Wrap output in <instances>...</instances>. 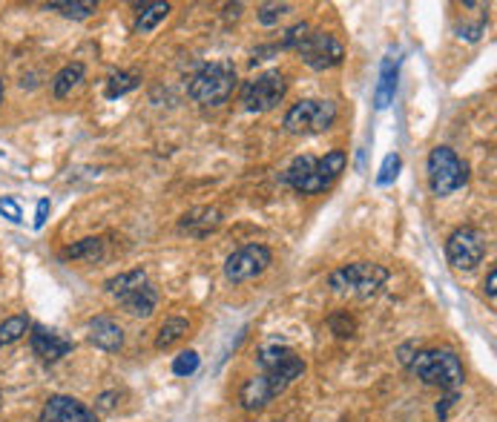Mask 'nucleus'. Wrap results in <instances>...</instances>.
I'll return each instance as SVG.
<instances>
[{
	"instance_id": "f257e3e1",
	"label": "nucleus",
	"mask_w": 497,
	"mask_h": 422,
	"mask_svg": "<svg viewBox=\"0 0 497 422\" xmlns=\"http://www.w3.org/2000/svg\"><path fill=\"white\" fill-rule=\"evenodd\" d=\"M233 89H236V67L227 64V60H213L190 78L188 96L196 104L222 106L233 96Z\"/></svg>"
},
{
	"instance_id": "f03ea898",
	"label": "nucleus",
	"mask_w": 497,
	"mask_h": 422,
	"mask_svg": "<svg viewBox=\"0 0 497 422\" xmlns=\"http://www.w3.org/2000/svg\"><path fill=\"white\" fill-rule=\"evenodd\" d=\"M409 368L417 373V380H423L426 385H440L446 390H457L465 380L457 353L448 348L417 351Z\"/></svg>"
},
{
	"instance_id": "7ed1b4c3",
	"label": "nucleus",
	"mask_w": 497,
	"mask_h": 422,
	"mask_svg": "<svg viewBox=\"0 0 497 422\" xmlns=\"http://www.w3.org/2000/svg\"><path fill=\"white\" fill-rule=\"evenodd\" d=\"M388 281V271L382 264L374 261H356V264H345L328 276V285L336 293H348V296H360V299H368L374 296L382 285Z\"/></svg>"
},
{
	"instance_id": "20e7f679",
	"label": "nucleus",
	"mask_w": 497,
	"mask_h": 422,
	"mask_svg": "<svg viewBox=\"0 0 497 422\" xmlns=\"http://www.w3.org/2000/svg\"><path fill=\"white\" fill-rule=\"evenodd\" d=\"M428 184L434 196H452L469 181V164H465L452 147H434L428 155Z\"/></svg>"
},
{
	"instance_id": "39448f33",
	"label": "nucleus",
	"mask_w": 497,
	"mask_h": 422,
	"mask_svg": "<svg viewBox=\"0 0 497 422\" xmlns=\"http://www.w3.org/2000/svg\"><path fill=\"white\" fill-rule=\"evenodd\" d=\"M334 121H336V104L334 101L308 98V101H299L288 109L282 127L290 135H317V133L331 130Z\"/></svg>"
},
{
	"instance_id": "423d86ee",
	"label": "nucleus",
	"mask_w": 497,
	"mask_h": 422,
	"mask_svg": "<svg viewBox=\"0 0 497 422\" xmlns=\"http://www.w3.org/2000/svg\"><path fill=\"white\" fill-rule=\"evenodd\" d=\"M489 242L477 227H457L446 242V256L455 271H474L486 259Z\"/></svg>"
},
{
	"instance_id": "0eeeda50",
	"label": "nucleus",
	"mask_w": 497,
	"mask_h": 422,
	"mask_svg": "<svg viewBox=\"0 0 497 422\" xmlns=\"http://www.w3.org/2000/svg\"><path fill=\"white\" fill-rule=\"evenodd\" d=\"M285 92H288L285 75L279 69H268L242 87V104L247 113H268V109H273L285 98Z\"/></svg>"
},
{
	"instance_id": "6e6552de",
	"label": "nucleus",
	"mask_w": 497,
	"mask_h": 422,
	"mask_svg": "<svg viewBox=\"0 0 497 422\" xmlns=\"http://www.w3.org/2000/svg\"><path fill=\"white\" fill-rule=\"evenodd\" d=\"M297 52L310 69L325 72V69H334V67L343 64L345 46L339 43L331 32H310Z\"/></svg>"
},
{
	"instance_id": "1a4fd4ad",
	"label": "nucleus",
	"mask_w": 497,
	"mask_h": 422,
	"mask_svg": "<svg viewBox=\"0 0 497 422\" xmlns=\"http://www.w3.org/2000/svg\"><path fill=\"white\" fill-rule=\"evenodd\" d=\"M259 368L265 377L276 380L279 385H290L293 380H299L305 373V362L297 356V351H290L285 345H268L259 351Z\"/></svg>"
},
{
	"instance_id": "9d476101",
	"label": "nucleus",
	"mask_w": 497,
	"mask_h": 422,
	"mask_svg": "<svg viewBox=\"0 0 497 422\" xmlns=\"http://www.w3.org/2000/svg\"><path fill=\"white\" fill-rule=\"evenodd\" d=\"M273 261V253L265 244H247L236 253H230L225 261V276L230 281H251L256 276H262Z\"/></svg>"
},
{
	"instance_id": "9b49d317",
	"label": "nucleus",
	"mask_w": 497,
	"mask_h": 422,
	"mask_svg": "<svg viewBox=\"0 0 497 422\" xmlns=\"http://www.w3.org/2000/svg\"><path fill=\"white\" fill-rule=\"evenodd\" d=\"M348 159H345V152L343 150H331V152H325V159H317V167H314V173H310V179L302 184V196H317V193H325L328 187L339 179V173L345 170Z\"/></svg>"
},
{
	"instance_id": "f8f14e48",
	"label": "nucleus",
	"mask_w": 497,
	"mask_h": 422,
	"mask_svg": "<svg viewBox=\"0 0 497 422\" xmlns=\"http://www.w3.org/2000/svg\"><path fill=\"white\" fill-rule=\"evenodd\" d=\"M41 422H98V417L75 397L58 394V397L46 399L43 411H41Z\"/></svg>"
},
{
	"instance_id": "ddd939ff",
	"label": "nucleus",
	"mask_w": 497,
	"mask_h": 422,
	"mask_svg": "<svg viewBox=\"0 0 497 422\" xmlns=\"http://www.w3.org/2000/svg\"><path fill=\"white\" fill-rule=\"evenodd\" d=\"M282 390H285V385H279L276 380L265 377V373H259V377L247 380V382L242 385L239 399H242V405H244L247 411H259V408H265V405H268L273 397L282 394Z\"/></svg>"
},
{
	"instance_id": "4468645a",
	"label": "nucleus",
	"mask_w": 497,
	"mask_h": 422,
	"mask_svg": "<svg viewBox=\"0 0 497 422\" xmlns=\"http://www.w3.org/2000/svg\"><path fill=\"white\" fill-rule=\"evenodd\" d=\"M32 351L43 359V362H58L72 351V342L60 336L58 331H46V327H35L32 331Z\"/></svg>"
},
{
	"instance_id": "2eb2a0df",
	"label": "nucleus",
	"mask_w": 497,
	"mask_h": 422,
	"mask_svg": "<svg viewBox=\"0 0 497 422\" xmlns=\"http://www.w3.org/2000/svg\"><path fill=\"white\" fill-rule=\"evenodd\" d=\"M89 342L106 353H115L124 348V331L113 316H96L89 322Z\"/></svg>"
},
{
	"instance_id": "dca6fc26",
	"label": "nucleus",
	"mask_w": 497,
	"mask_h": 422,
	"mask_svg": "<svg viewBox=\"0 0 497 422\" xmlns=\"http://www.w3.org/2000/svg\"><path fill=\"white\" fill-rule=\"evenodd\" d=\"M219 225H222V213L216 207H196L181 216V230L196 239L210 236L213 230H219Z\"/></svg>"
},
{
	"instance_id": "f3484780",
	"label": "nucleus",
	"mask_w": 497,
	"mask_h": 422,
	"mask_svg": "<svg viewBox=\"0 0 497 422\" xmlns=\"http://www.w3.org/2000/svg\"><path fill=\"white\" fill-rule=\"evenodd\" d=\"M124 310H127L130 316H138V319H150L155 314V307H159V290H155L150 281L142 285L138 290H133L130 296H124L118 302Z\"/></svg>"
},
{
	"instance_id": "a211bd4d",
	"label": "nucleus",
	"mask_w": 497,
	"mask_h": 422,
	"mask_svg": "<svg viewBox=\"0 0 497 422\" xmlns=\"http://www.w3.org/2000/svg\"><path fill=\"white\" fill-rule=\"evenodd\" d=\"M142 285H147V273L144 271H130V273H121V276H113L106 279V293L115 296V299L121 302L124 296H130L133 290H138Z\"/></svg>"
},
{
	"instance_id": "6ab92c4d",
	"label": "nucleus",
	"mask_w": 497,
	"mask_h": 422,
	"mask_svg": "<svg viewBox=\"0 0 497 422\" xmlns=\"http://www.w3.org/2000/svg\"><path fill=\"white\" fill-rule=\"evenodd\" d=\"M84 81V64H69L64 67L58 75H55V81H52V92H55V98H67L72 96V89Z\"/></svg>"
},
{
	"instance_id": "aec40b11",
	"label": "nucleus",
	"mask_w": 497,
	"mask_h": 422,
	"mask_svg": "<svg viewBox=\"0 0 497 422\" xmlns=\"http://www.w3.org/2000/svg\"><path fill=\"white\" fill-rule=\"evenodd\" d=\"M314 167H317V159L314 155H299V159H293V164L285 170V176H282V181L285 184H290L293 190H302V184L310 179V173H314Z\"/></svg>"
},
{
	"instance_id": "412c9836",
	"label": "nucleus",
	"mask_w": 497,
	"mask_h": 422,
	"mask_svg": "<svg viewBox=\"0 0 497 422\" xmlns=\"http://www.w3.org/2000/svg\"><path fill=\"white\" fill-rule=\"evenodd\" d=\"M188 327H190V322L184 319V316H170V319L161 325L159 336H155V348L164 351V348H170V345H176V342H179L184 334H188Z\"/></svg>"
},
{
	"instance_id": "4be33fe9",
	"label": "nucleus",
	"mask_w": 497,
	"mask_h": 422,
	"mask_svg": "<svg viewBox=\"0 0 497 422\" xmlns=\"http://www.w3.org/2000/svg\"><path fill=\"white\" fill-rule=\"evenodd\" d=\"M138 84H142V75L138 72H115V75H110V81H106L104 96L121 98V96H127V92H133Z\"/></svg>"
},
{
	"instance_id": "5701e85b",
	"label": "nucleus",
	"mask_w": 497,
	"mask_h": 422,
	"mask_svg": "<svg viewBox=\"0 0 497 422\" xmlns=\"http://www.w3.org/2000/svg\"><path fill=\"white\" fill-rule=\"evenodd\" d=\"M167 14H170V4H147L142 9V14H138V21H135V32H142V35L152 32V29L159 26Z\"/></svg>"
},
{
	"instance_id": "b1692460",
	"label": "nucleus",
	"mask_w": 497,
	"mask_h": 422,
	"mask_svg": "<svg viewBox=\"0 0 497 422\" xmlns=\"http://www.w3.org/2000/svg\"><path fill=\"white\" fill-rule=\"evenodd\" d=\"M50 9L60 12L64 18H75V21H84V18H92V14L98 12V4H92V0H58V4H50Z\"/></svg>"
},
{
	"instance_id": "393cba45",
	"label": "nucleus",
	"mask_w": 497,
	"mask_h": 422,
	"mask_svg": "<svg viewBox=\"0 0 497 422\" xmlns=\"http://www.w3.org/2000/svg\"><path fill=\"white\" fill-rule=\"evenodd\" d=\"M29 331L26 316H9L6 322H0V345H14L18 339H23Z\"/></svg>"
},
{
	"instance_id": "a878e982",
	"label": "nucleus",
	"mask_w": 497,
	"mask_h": 422,
	"mask_svg": "<svg viewBox=\"0 0 497 422\" xmlns=\"http://www.w3.org/2000/svg\"><path fill=\"white\" fill-rule=\"evenodd\" d=\"M394 64L391 60H385L382 64V75H380V87H377V109H385L388 104H391V98H394V87H397V81H394Z\"/></svg>"
},
{
	"instance_id": "bb28decb",
	"label": "nucleus",
	"mask_w": 497,
	"mask_h": 422,
	"mask_svg": "<svg viewBox=\"0 0 497 422\" xmlns=\"http://www.w3.org/2000/svg\"><path fill=\"white\" fill-rule=\"evenodd\" d=\"M101 247H104L101 239H81L78 244L67 247L64 256H69V259H98L101 256Z\"/></svg>"
},
{
	"instance_id": "cd10ccee",
	"label": "nucleus",
	"mask_w": 497,
	"mask_h": 422,
	"mask_svg": "<svg viewBox=\"0 0 497 422\" xmlns=\"http://www.w3.org/2000/svg\"><path fill=\"white\" fill-rule=\"evenodd\" d=\"M310 35V26L308 23H297V26H290L285 38L279 41V50H299V46L305 43V38Z\"/></svg>"
},
{
	"instance_id": "c85d7f7f",
	"label": "nucleus",
	"mask_w": 497,
	"mask_h": 422,
	"mask_svg": "<svg viewBox=\"0 0 497 422\" xmlns=\"http://www.w3.org/2000/svg\"><path fill=\"white\" fill-rule=\"evenodd\" d=\"M198 353L196 351H181L179 356H176V362H173V373L176 377H190V373H196L198 371Z\"/></svg>"
},
{
	"instance_id": "c756f323",
	"label": "nucleus",
	"mask_w": 497,
	"mask_h": 422,
	"mask_svg": "<svg viewBox=\"0 0 497 422\" xmlns=\"http://www.w3.org/2000/svg\"><path fill=\"white\" fill-rule=\"evenodd\" d=\"M397 173H400V155H397V152L385 155V161H382V167H380V176H377V184H380V187L391 184V181L397 179Z\"/></svg>"
},
{
	"instance_id": "7c9ffc66",
	"label": "nucleus",
	"mask_w": 497,
	"mask_h": 422,
	"mask_svg": "<svg viewBox=\"0 0 497 422\" xmlns=\"http://www.w3.org/2000/svg\"><path fill=\"white\" fill-rule=\"evenodd\" d=\"M285 12H290L288 4H265V6H259V23L271 26V23H276L279 18H282Z\"/></svg>"
},
{
	"instance_id": "2f4dec72",
	"label": "nucleus",
	"mask_w": 497,
	"mask_h": 422,
	"mask_svg": "<svg viewBox=\"0 0 497 422\" xmlns=\"http://www.w3.org/2000/svg\"><path fill=\"white\" fill-rule=\"evenodd\" d=\"M331 327H334L336 336H351L354 334V319H348L345 314H336V316H331Z\"/></svg>"
},
{
	"instance_id": "473e14b6",
	"label": "nucleus",
	"mask_w": 497,
	"mask_h": 422,
	"mask_svg": "<svg viewBox=\"0 0 497 422\" xmlns=\"http://www.w3.org/2000/svg\"><path fill=\"white\" fill-rule=\"evenodd\" d=\"M457 399H460L457 390H448V394L437 402V417H440V419H448V414H452V408L457 405Z\"/></svg>"
},
{
	"instance_id": "72a5a7b5",
	"label": "nucleus",
	"mask_w": 497,
	"mask_h": 422,
	"mask_svg": "<svg viewBox=\"0 0 497 422\" xmlns=\"http://www.w3.org/2000/svg\"><path fill=\"white\" fill-rule=\"evenodd\" d=\"M0 213H4L9 222H21V205L14 198H0Z\"/></svg>"
},
{
	"instance_id": "f704fd0d",
	"label": "nucleus",
	"mask_w": 497,
	"mask_h": 422,
	"mask_svg": "<svg viewBox=\"0 0 497 422\" xmlns=\"http://www.w3.org/2000/svg\"><path fill=\"white\" fill-rule=\"evenodd\" d=\"M50 210H52L50 198H41V201H38V210H35V227H38V230L46 225V216H50Z\"/></svg>"
},
{
	"instance_id": "c9c22d12",
	"label": "nucleus",
	"mask_w": 497,
	"mask_h": 422,
	"mask_svg": "<svg viewBox=\"0 0 497 422\" xmlns=\"http://www.w3.org/2000/svg\"><path fill=\"white\" fill-rule=\"evenodd\" d=\"M115 399H118L115 390H106V394H101V397H98V405H96V408H98V411H110L113 405H115Z\"/></svg>"
},
{
	"instance_id": "e433bc0d",
	"label": "nucleus",
	"mask_w": 497,
	"mask_h": 422,
	"mask_svg": "<svg viewBox=\"0 0 497 422\" xmlns=\"http://www.w3.org/2000/svg\"><path fill=\"white\" fill-rule=\"evenodd\" d=\"M494 285H497V271H489V276L483 281V290H486V296L492 302H494Z\"/></svg>"
},
{
	"instance_id": "4c0bfd02",
	"label": "nucleus",
	"mask_w": 497,
	"mask_h": 422,
	"mask_svg": "<svg viewBox=\"0 0 497 422\" xmlns=\"http://www.w3.org/2000/svg\"><path fill=\"white\" fill-rule=\"evenodd\" d=\"M0 104H4V81H0Z\"/></svg>"
}]
</instances>
